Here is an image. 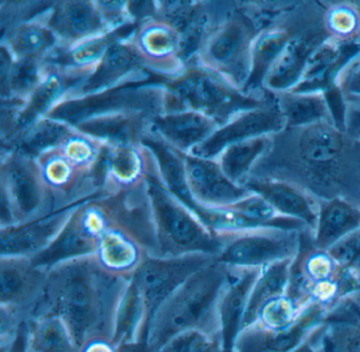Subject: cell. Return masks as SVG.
Returning a JSON list of instances; mask_svg holds the SVG:
<instances>
[{"label":"cell","instance_id":"6da1fadb","mask_svg":"<svg viewBox=\"0 0 360 352\" xmlns=\"http://www.w3.org/2000/svg\"><path fill=\"white\" fill-rule=\"evenodd\" d=\"M250 177L285 181L318 202L341 198L360 209V143L330 122L285 128L271 135Z\"/></svg>","mask_w":360,"mask_h":352},{"label":"cell","instance_id":"7a4b0ae2","mask_svg":"<svg viewBox=\"0 0 360 352\" xmlns=\"http://www.w3.org/2000/svg\"><path fill=\"white\" fill-rule=\"evenodd\" d=\"M130 278L107 271L96 255L65 261L48 271L29 318H62L79 350L90 339H110L115 310Z\"/></svg>","mask_w":360,"mask_h":352},{"label":"cell","instance_id":"3957f363","mask_svg":"<svg viewBox=\"0 0 360 352\" xmlns=\"http://www.w3.org/2000/svg\"><path fill=\"white\" fill-rule=\"evenodd\" d=\"M229 276V268L212 263L191 275L160 308L147 337V349L157 352L174 335L201 329L218 333L217 307Z\"/></svg>","mask_w":360,"mask_h":352},{"label":"cell","instance_id":"277c9868","mask_svg":"<svg viewBox=\"0 0 360 352\" xmlns=\"http://www.w3.org/2000/svg\"><path fill=\"white\" fill-rule=\"evenodd\" d=\"M165 111L193 110L214 119L219 126L243 112L269 103L274 94H248L221 74L199 63L163 82Z\"/></svg>","mask_w":360,"mask_h":352},{"label":"cell","instance_id":"5b68a950","mask_svg":"<svg viewBox=\"0 0 360 352\" xmlns=\"http://www.w3.org/2000/svg\"><path fill=\"white\" fill-rule=\"evenodd\" d=\"M146 191L157 240L155 256H218L224 244L222 235L212 231L191 208L168 191L155 169L147 177Z\"/></svg>","mask_w":360,"mask_h":352},{"label":"cell","instance_id":"8992f818","mask_svg":"<svg viewBox=\"0 0 360 352\" xmlns=\"http://www.w3.org/2000/svg\"><path fill=\"white\" fill-rule=\"evenodd\" d=\"M0 191L1 228L32 221L58 207L37 158L14 150H3Z\"/></svg>","mask_w":360,"mask_h":352},{"label":"cell","instance_id":"52a82bcc","mask_svg":"<svg viewBox=\"0 0 360 352\" xmlns=\"http://www.w3.org/2000/svg\"><path fill=\"white\" fill-rule=\"evenodd\" d=\"M262 27L248 14L242 2L208 37L195 58V63L221 74L244 90L250 78L252 46Z\"/></svg>","mask_w":360,"mask_h":352},{"label":"cell","instance_id":"ba28073f","mask_svg":"<svg viewBox=\"0 0 360 352\" xmlns=\"http://www.w3.org/2000/svg\"><path fill=\"white\" fill-rule=\"evenodd\" d=\"M163 82L126 84L83 96L65 97L48 117L75 126L89 118L120 112H144L158 115L165 110Z\"/></svg>","mask_w":360,"mask_h":352},{"label":"cell","instance_id":"9c48e42d","mask_svg":"<svg viewBox=\"0 0 360 352\" xmlns=\"http://www.w3.org/2000/svg\"><path fill=\"white\" fill-rule=\"evenodd\" d=\"M105 196L79 206L53 242L31 257L33 263L49 271L65 261L96 255L101 236L112 221Z\"/></svg>","mask_w":360,"mask_h":352},{"label":"cell","instance_id":"30bf717a","mask_svg":"<svg viewBox=\"0 0 360 352\" xmlns=\"http://www.w3.org/2000/svg\"><path fill=\"white\" fill-rule=\"evenodd\" d=\"M301 232L263 228L239 233L220 234L224 244L216 257L217 261L233 269H248L292 259L300 248Z\"/></svg>","mask_w":360,"mask_h":352},{"label":"cell","instance_id":"8fae6325","mask_svg":"<svg viewBox=\"0 0 360 352\" xmlns=\"http://www.w3.org/2000/svg\"><path fill=\"white\" fill-rule=\"evenodd\" d=\"M214 259L210 255L191 254L179 257L148 255L144 259L132 274V278L138 284L146 304L147 337L160 308L191 275Z\"/></svg>","mask_w":360,"mask_h":352},{"label":"cell","instance_id":"7c38bea8","mask_svg":"<svg viewBox=\"0 0 360 352\" xmlns=\"http://www.w3.org/2000/svg\"><path fill=\"white\" fill-rule=\"evenodd\" d=\"M326 8L320 2L319 8L309 20L292 36L281 56L267 74L263 90L271 94L294 90L302 79L309 57L314 51L330 37L324 27Z\"/></svg>","mask_w":360,"mask_h":352},{"label":"cell","instance_id":"4fadbf2b","mask_svg":"<svg viewBox=\"0 0 360 352\" xmlns=\"http://www.w3.org/2000/svg\"><path fill=\"white\" fill-rule=\"evenodd\" d=\"M105 195L108 193L101 190L60 204L32 221L1 228V256H35L53 242L79 206Z\"/></svg>","mask_w":360,"mask_h":352},{"label":"cell","instance_id":"5bb4252c","mask_svg":"<svg viewBox=\"0 0 360 352\" xmlns=\"http://www.w3.org/2000/svg\"><path fill=\"white\" fill-rule=\"evenodd\" d=\"M285 129V120L275 96L261 107L243 112L219 126L216 132L189 153L197 157L216 159L223 150L233 143L263 135H273Z\"/></svg>","mask_w":360,"mask_h":352},{"label":"cell","instance_id":"9a60e30c","mask_svg":"<svg viewBox=\"0 0 360 352\" xmlns=\"http://www.w3.org/2000/svg\"><path fill=\"white\" fill-rule=\"evenodd\" d=\"M330 308L311 301L288 328L273 330L255 322L240 333L235 352H292L328 315Z\"/></svg>","mask_w":360,"mask_h":352},{"label":"cell","instance_id":"2e32d148","mask_svg":"<svg viewBox=\"0 0 360 352\" xmlns=\"http://www.w3.org/2000/svg\"><path fill=\"white\" fill-rule=\"evenodd\" d=\"M149 74L128 37L124 38L111 44L94 72L66 97L83 96L126 84L148 82Z\"/></svg>","mask_w":360,"mask_h":352},{"label":"cell","instance_id":"e0dca14e","mask_svg":"<svg viewBox=\"0 0 360 352\" xmlns=\"http://www.w3.org/2000/svg\"><path fill=\"white\" fill-rule=\"evenodd\" d=\"M48 271L31 257L0 256V305L29 318L43 293Z\"/></svg>","mask_w":360,"mask_h":352},{"label":"cell","instance_id":"ac0fdd59","mask_svg":"<svg viewBox=\"0 0 360 352\" xmlns=\"http://www.w3.org/2000/svg\"><path fill=\"white\" fill-rule=\"evenodd\" d=\"M182 156L189 190L199 206H229L252 194L242 185L233 183L216 159L197 157L183 152Z\"/></svg>","mask_w":360,"mask_h":352},{"label":"cell","instance_id":"d6986e66","mask_svg":"<svg viewBox=\"0 0 360 352\" xmlns=\"http://www.w3.org/2000/svg\"><path fill=\"white\" fill-rule=\"evenodd\" d=\"M262 268L233 269L219 297L217 307L218 333L223 352H235L236 343L243 329L244 314L250 290Z\"/></svg>","mask_w":360,"mask_h":352},{"label":"cell","instance_id":"ffe728a7","mask_svg":"<svg viewBox=\"0 0 360 352\" xmlns=\"http://www.w3.org/2000/svg\"><path fill=\"white\" fill-rule=\"evenodd\" d=\"M46 17L60 46H72L110 32L96 1L56 2L48 8Z\"/></svg>","mask_w":360,"mask_h":352},{"label":"cell","instance_id":"44dd1931","mask_svg":"<svg viewBox=\"0 0 360 352\" xmlns=\"http://www.w3.org/2000/svg\"><path fill=\"white\" fill-rule=\"evenodd\" d=\"M136 27V25H126L72 46H58L43 61L44 65L63 72L81 84L94 72L111 44L129 37Z\"/></svg>","mask_w":360,"mask_h":352},{"label":"cell","instance_id":"7402d4cb","mask_svg":"<svg viewBox=\"0 0 360 352\" xmlns=\"http://www.w3.org/2000/svg\"><path fill=\"white\" fill-rule=\"evenodd\" d=\"M360 52V41L343 42L330 37L309 57L296 92L330 93L343 67Z\"/></svg>","mask_w":360,"mask_h":352},{"label":"cell","instance_id":"603a6c76","mask_svg":"<svg viewBox=\"0 0 360 352\" xmlns=\"http://www.w3.org/2000/svg\"><path fill=\"white\" fill-rule=\"evenodd\" d=\"M219 128L212 118L193 110L165 111L153 116L149 130L174 149L189 153Z\"/></svg>","mask_w":360,"mask_h":352},{"label":"cell","instance_id":"cb8c5ba5","mask_svg":"<svg viewBox=\"0 0 360 352\" xmlns=\"http://www.w3.org/2000/svg\"><path fill=\"white\" fill-rule=\"evenodd\" d=\"M242 187L262 196L278 214L301 221L314 233L319 202L302 190L285 181L250 177L244 181Z\"/></svg>","mask_w":360,"mask_h":352},{"label":"cell","instance_id":"d4e9b609","mask_svg":"<svg viewBox=\"0 0 360 352\" xmlns=\"http://www.w3.org/2000/svg\"><path fill=\"white\" fill-rule=\"evenodd\" d=\"M148 255L146 247L112 217L110 226L101 236L96 256L107 271L130 278Z\"/></svg>","mask_w":360,"mask_h":352},{"label":"cell","instance_id":"484cf974","mask_svg":"<svg viewBox=\"0 0 360 352\" xmlns=\"http://www.w3.org/2000/svg\"><path fill=\"white\" fill-rule=\"evenodd\" d=\"M307 339L316 352H360V320L341 299Z\"/></svg>","mask_w":360,"mask_h":352},{"label":"cell","instance_id":"4316f807","mask_svg":"<svg viewBox=\"0 0 360 352\" xmlns=\"http://www.w3.org/2000/svg\"><path fill=\"white\" fill-rule=\"evenodd\" d=\"M153 117L144 112H120L89 118L75 128L110 145H139Z\"/></svg>","mask_w":360,"mask_h":352},{"label":"cell","instance_id":"83f0119b","mask_svg":"<svg viewBox=\"0 0 360 352\" xmlns=\"http://www.w3.org/2000/svg\"><path fill=\"white\" fill-rule=\"evenodd\" d=\"M140 145L150 153L158 177L164 187L198 215L200 206L189 190L182 152L168 145L149 129L141 139Z\"/></svg>","mask_w":360,"mask_h":352},{"label":"cell","instance_id":"f1b7e54d","mask_svg":"<svg viewBox=\"0 0 360 352\" xmlns=\"http://www.w3.org/2000/svg\"><path fill=\"white\" fill-rule=\"evenodd\" d=\"M146 304L136 280H128L115 310L110 341L115 347L143 344L147 341Z\"/></svg>","mask_w":360,"mask_h":352},{"label":"cell","instance_id":"f546056e","mask_svg":"<svg viewBox=\"0 0 360 352\" xmlns=\"http://www.w3.org/2000/svg\"><path fill=\"white\" fill-rule=\"evenodd\" d=\"M47 10L3 31L1 44L9 48L14 58L44 61L60 46L58 37L48 25Z\"/></svg>","mask_w":360,"mask_h":352},{"label":"cell","instance_id":"4dcf8cb0","mask_svg":"<svg viewBox=\"0 0 360 352\" xmlns=\"http://www.w3.org/2000/svg\"><path fill=\"white\" fill-rule=\"evenodd\" d=\"M46 75L43 61L16 59L9 50L0 48L1 101L26 103Z\"/></svg>","mask_w":360,"mask_h":352},{"label":"cell","instance_id":"1f68e13d","mask_svg":"<svg viewBox=\"0 0 360 352\" xmlns=\"http://www.w3.org/2000/svg\"><path fill=\"white\" fill-rule=\"evenodd\" d=\"M274 96L285 120V128H302L319 122L338 126L326 93L288 91Z\"/></svg>","mask_w":360,"mask_h":352},{"label":"cell","instance_id":"d6a6232c","mask_svg":"<svg viewBox=\"0 0 360 352\" xmlns=\"http://www.w3.org/2000/svg\"><path fill=\"white\" fill-rule=\"evenodd\" d=\"M360 228V209L341 198L319 202L317 225L313 233L316 249L328 251L345 236Z\"/></svg>","mask_w":360,"mask_h":352},{"label":"cell","instance_id":"836d02e7","mask_svg":"<svg viewBox=\"0 0 360 352\" xmlns=\"http://www.w3.org/2000/svg\"><path fill=\"white\" fill-rule=\"evenodd\" d=\"M75 131V126L45 116L9 143L4 145L3 150H14L30 157L39 158L46 152L62 147Z\"/></svg>","mask_w":360,"mask_h":352},{"label":"cell","instance_id":"e575fe53","mask_svg":"<svg viewBox=\"0 0 360 352\" xmlns=\"http://www.w3.org/2000/svg\"><path fill=\"white\" fill-rule=\"evenodd\" d=\"M292 261V259H285L278 261L261 269L248 297L244 314L243 329L257 322L261 309L269 301L285 294L290 282Z\"/></svg>","mask_w":360,"mask_h":352},{"label":"cell","instance_id":"d590c367","mask_svg":"<svg viewBox=\"0 0 360 352\" xmlns=\"http://www.w3.org/2000/svg\"><path fill=\"white\" fill-rule=\"evenodd\" d=\"M271 135L255 137L229 145L216 158L223 173L237 185H243L252 167L269 150Z\"/></svg>","mask_w":360,"mask_h":352},{"label":"cell","instance_id":"8d00e7d4","mask_svg":"<svg viewBox=\"0 0 360 352\" xmlns=\"http://www.w3.org/2000/svg\"><path fill=\"white\" fill-rule=\"evenodd\" d=\"M29 352H79L62 318L52 314L29 318Z\"/></svg>","mask_w":360,"mask_h":352},{"label":"cell","instance_id":"74e56055","mask_svg":"<svg viewBox=\"0 0 360 352\" xmlns=\"http://www.w3.org/2000/svg\"><path fill=\"white\" fill-rule=\"evenodd\" d=\"M324 27L330 37L343 42L360 41V14L353 1H321Z\"/></svg>","mask_w":360,"mask_h":352},{"label":"cell","instance_id":"f35d334b","mask_svg":"<svg viewBox=\"0 0 360 352\" xmlns=\"http://www.w3.org/2000/svg\"><path fill=\"white\" fill-rule=\"evenodd\" d=\"M157 352H223V348L217 333L191 329L174 335Z\"/></svg>","mask_w":360,"mask_h":352},{"label":"cell","instance_id":"ab89813d","mask_svg":"<svg viewBox=\"0 0 360 352\" xmlns=\"http://www.w3.org/2000/svg\"><path fill=\"white\" fill-rule=\"evenodd\" d=\"M335 90L347 114L360 115V52L343 67L335 84Z\"/></svg>","mask_w":360,"mask_h":352},{"label":"cell","instance_id":"60d3db41","mask_svg":"<svg viewBox=\"0 0 360 352\" xmlns=\"http://www.w3.org/2000/svg\"><path fill=\"white\" fill-rule=\"evenodd\" d=\"M302 310L286 296L285 294L269 301L259 313L258 324L273 330L288 328L298 318Z\"/></svg>","mask_w":360,"mask_h":352},{"label":"cell","instance_id":"b9f144b4","mask_svg":"<svg viewBox=\"0 0 360 352\" xmlns=\"http://www.w3.org/2000/svg\"><path fill=\"white\" fill-rule=\"evenodd\" d=\"M328 254L340 270L360 275V228L328 249Z\"/></svg>","mask_w":360,"mask_h":352},{"label":"cell","instance_id":"7bdbcfd3","mask_svg":"<svg viewBox=\"0 0 360 352\" xmlns=\"http://www.w3.org/2000/svg\"><path fill=\"white\" fill-rule=\"evenodd\" d=\"M29 320H24L18 325L13 339L7 345L1 346V352H29Z\"/></svg>","mask_w":360,"mask_h":352},{"label":"cell","instance_id":"ee69618b","mask_svg":"<svg viewBox=\"0 0 360 352\" xmlns=\"http://www.w3.org/2000/svg\"><path fill=\"white\" fill-rule=\"evenodd\" d=\"M79 352H120L119 348L115 347L110 339L106 337H98V339L88 341Z\"/></svg>","mask_w":360,"mask_h":352},{"label":"cell","instance_id":"f6af8a7d","mask_svg":"<svg viewBox=\"0 0 360 352\" xmlns=\"http://www.w3.org/2000/svg\"><path fill=\"white\" fill-rule=\"evenodd\" d=\"M347 130L360 143V115L347 114Z\"/></svg>","mask_w":360,"mask_h":352},{"label":"cell","instance_id":"bcb514c9","mask_svg":"<svg viewBox=\"0 0 360 352\" xmlns=\"http://www.w3.org/2000/svg\"><path fill=\"white\" fill-rule=\"evenodd\" d=\"M292 352H316L314 348L311 347V344L309 343L307 339H305L303 343H301L296 349L292 350Z\"/></svg>","mask_w":360,"mask_h":352},{"label":"cell","instance_id":"7dc6e473","mask_svg":"<svg viewBox=\"0 0 360 352\" xmlns=\"http://www.w3.org/2000/svg\"><path fill=\"white\" fill-rule=\"evenodd\" d=\"M351 297H353V299H355L356 303H357L358 305L360 306V292L356 293V294L352 295Z\"/></svg>","mask_w":360,"mask_h":352},{"label":"cell","instance_id":"c3c4849f","mask_svg":"<svg viewBox=\"0 0 360 352\" xmlns=\"http://www.w3.org/2000/svg\"><path fill=\"white\" fill-rule=\"evenodd\" d=\"M353 4H355L356 8H357L358 12L360 14V1H353Z\"/></svg>","mask_w":360,"mask_h":352},{"label":"cell","instance_id":"681fc988","mask_svg":"<svg viewBox=\"0 0 360 352\" xmlns=\"http://www.w3.org/2000/svg\"><path fill=\"white\" fill-rule=\"evenodd\" d=\"M358 278V282H359V285H360V275H359V276H358V278Z\"/></svg>","mask_w":360,"mask_h":352}]
</instances>
